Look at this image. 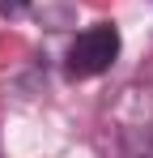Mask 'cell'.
<instances>
[{
    "mask_svg": "<svg viewBox=\"0 0 153 158\" xmlns=\"http://www.w3.org/2000/svg\"><path fill=\"white\" fill-rule=\"evenodd\" d=\"M115 60H119V26L115 22H94L68 43L64 69H68L73 81H89V77H102Z\"/></svg>",
    "mask_w": 153,
    "mask_h": 158,
    "instance_id": "6da1fadb",
    "label": "cell"
},
{
    "mask_svg": "<svg viewBox=\"0 0 153 158\" xmlns=\"http://www.w3.org/2000/svg\"><path fill=\"white\" fill-rule=\"evenodd\" d=\"M26 4H30V0H0V13H4V17H22Z\"/></svg>",
    "mask_w": 153,
    "mask_h": 158,
    "instance_id": "7a4b0ae2",
    "label": "cell"
}]
</instances>
